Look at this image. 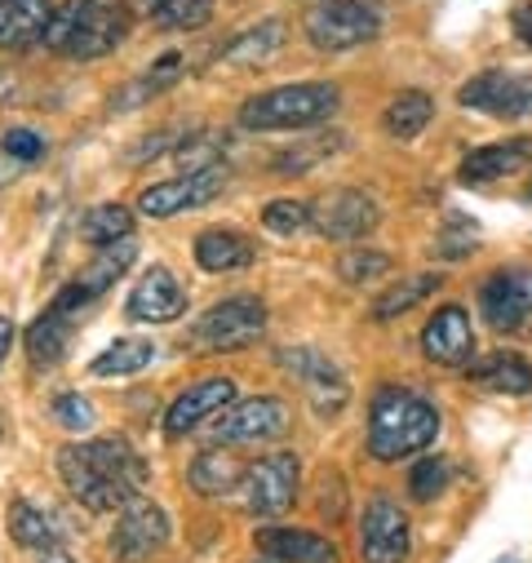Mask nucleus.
<instances>
[{"label": "nucleus", "mask_w": 532, "mask_h": 563, "mask_svg": "<svg viewBox=\"0 0 532 563\" xmlns=\"http://www.w3.org/2000/svg\"><path fill=\"white\" fill-rule=\"evenodd\" d=\"M58 475L89 515H107V510H124L138 497L147 479V462L133 453L129 440H89V444H67L58 453Z\"/></svg>", "instance_id": "1"}, {"label": "nucleus", "mask_w": 532, "mask_h": 563, "mask_svg": "<svg viewBox=\"0 0 532 563\" xmlns=\"http://www.w3.org/2000/svg\"><path fill=\"white\" fill-rule=\"evenodd\" d=\"M440 435V408L404 386H381L368 408V453L377 462H404Z\"/></svg>", "instance_id": "2"}, {"label": "nucleus", "mask_w": 532, "mask_h": 563, "mask_svg": "<svg viewBox=\"0 0 532 563\" xmlns=\"http://www.w3.org/2000/svg\"><path fill=\"white\" fill-rule=\"evenodd\" d=\"M133 32V10L124 0H63L45 27V45L63 58L89 63L115 54Z\"/></svg>", "instance_id": "3"}, {"label": "nucleus", "mask_w": 532, "mask_h": 563, "mask_svg": "<svg viewBox=\"0 0 532 563\" xmlns=\"http://www.w3.org/2000/svg\"><path fill=\"white\" fill-rule=\"evenodd\" d=\"M342 107V89L329 80H302L253 93L240 107V124L253 133H280V129H315Z\"/></svg>", "instance_id": "4"}, {"label": "nucleus", "mask_w": 532, "mask_h": 563, "mask_svg": "<svg viewBox=\"0 0 532 563\" xmlns=\"http://www.w3.org/2000/svg\"><path fill=\"white\" fill-rule=\"evenodd\" d=\"M298 484H302V462L293 453H271L244 466L235 484V501L257 519H280L285 510H293Z\"/></svg>", "instance_id": "5"}, {"label": "nucleus", "mask_w": 532, "mask_h": 563, "mask_svg": "<svg viewBox=\"0 0 532 563\" xmlns=\"http://www.w3.org/2000/svg\"><path fill=\"white\" fill-rule=\"evenodd\" d=\"M377 32H381V14L368 5V0H320V5L307 14V41L320 54L359 49V45L377 41Z\"/></svg>", "instance_id": "6"}, {"label": "nucleus", "mask_w": 532, "mask_h": 563, "mask_svg": "<svg viewBox=\"0 0 532 563\" xmlns=\"http://www.w3.org/2000/svg\"><path fill=\"white\" fill-rule=\"evenodd\" d=\"M262 333H266V302L253 294H235L196 320L191 342L200 351H240V346H253Z\"/></svg>", "instance_id": "7"}, {"label": "nucleus", "mask_w": 532, "mask_h": 563, "mask_svg": "<svg viewBox=\"0 0 532 563\" xmlns=\"http://www.w3.org/2000/svg\"><path fill=\"white\" fill-rule=\"evenodd\" d=\"M276 360H280V368L307 390V399H311V408H315L320 417H337V412L351 404V382H346V373H342L329 355H320V351H311V346H285Z\"/></svg>", "instance_id": "8"}, {"label": "nucleus", "mask_w": 532, "mask_h": 563, "mask_svg": "<svg viewBox=\"0 0 532 563\" xmlns=\"http://www.w3.org/2000/svg\"><path fill=\"white\" fill-rule=\"evenodd\" d=\"M289 431H293V408L276 395H257L222 408L213 427L218 444H262V440H280Z\"/></svg>", "instance_id": "9"}, {"label": "nucleus", "mask_w": 532, "mask_h": 563, "mask_svg": "<svg viewBox=\"0 0 532 563\" xmlns=\"http://www.w3.org/2000/svg\"><path fill=\"white\" fill-rule=\"evenodd\" d=\"M413 550V523L390 497H368L359 515V559L364 563H404Z\"/></svg>", "instance_id": "10"}, {"label": "nucleus", "mask_w": 532, "mask_h": 563, "mask_svg": "<svg viewBox=\"0 0 532 563\" xmlns=\"http://www.w3.org/2000/svg\"><path fill=\"white\" fill-rule=\"evenodd\" d=\"M381 222V209L373 196L355 191V187H329L311 200V227L324 235V240H337V244H355L364 240L373 227Z\"/></svg>", "instance_id": "11"}, {"label": "nucleus", "mask_w": 532, "mask_h": 563, "mask_svg": "<svg viewBox=\"0 0 532 563\" xmlns=\"http://www.w3.org/2000/svg\"><path fill=\"white\" fill-rule=\"evenodd\" d=\"M479 316L492 333H514L532 320V266H501L479 285Z\"/></svg>", "instance_id": "12"}, {"label": "nucleus", "mask_w": 532, "mask_h": 563, "mask_svg": "<svg viewBox=\"0 0 532 563\" xmlns=\"http://www.w3.org/2000/svg\"><path fill=\"white\" fill-rule=\"evenodd\" d=\"M457 102L466 111H484V115H501V120H528L532 115V76L488 67L457 89Z\"/></svg>", "instance_id": "13"}, {"label": "nucleus", "mask_w": 532, "mask_h": 563, "mask_svg": "<svg viewBox=\"0 0 532 563\" xmlns=\"http://www.w3.org/2000/svg\"><path fill=\"white\" fill-rule=\"evenodd\" d=\"M165 541H169V515L147 497H133L120 510L107 545H111L115 563H147Z\"/></svg>", "instance_id": "14"}, {"label": "nucleus", "mask_w": 532, "mask_h": 563, "mask_svg": "<svg viewBox=\"0 0 532 563\" xmlns=\"http://www.w3.org/2000/svg\"><path fill=\"white\" fill-rule=\"evenodd\" d=\"M222 187H226V169L222 165L191 169V174H178V178H165V183L147 187L138 196V213H147V218H178V213L200 209L213 196H222Z\"/></svg>", "instance_id": "15"}, {"label": "nucleus", "mask_w": 532, "mask_h": 563, "mask_svg": "<svg viewBox=\"0 0 532 563\" xmlns=\"http://www.w3.org/2000/svg\"><path fill=\"white\" fill-rule=\"evenodd\" d=\"M124 316L138 324H174L187 316V289L178 285V275L169 266H152L138 285H133Z\"/></svg>", "instance_id": "16"}, {"label": "nucleus", "mask_w": 532, "mask_h": 563, "mask_svg": "<svg viewBox=\"0 0 532 563\" xmlns=\"http://www.w3.org/2000/svg\"><path fill=\"white\" fill-rule=\"evenodd\" d=\"M138 262V244H133V235L129 240H115V244H102L98 253H93V262L71 279V285H63V294L58 298H67L71 307H89V302H98L107 289H115L120 279H124V271Z\"/></svg>", "instance_id": "17"}, {"label": "nucleus", "mask_w": 532, "mask_h": 563, "mask_svg": "<svg viewBox=\"0 0 532 563\" xmlns=\"http://www.w3.org/2000/svg\"><path fill=\"white\" fill-rule=\"evenodd\" d=\"M235 404V382L231 377H204L187 390H178V399L169 404L165 412V431L178 440V435H191L196 427H204L209 417H218L222 408Z\"/></svg>", "instance_id": "18"}, {"label": "nucleus", "mask_w": 532, "mask_h": 563, "mask_svg": "<svg viewBox=\"0 0 532 563\" xmlns=\"http://www.w3.org/2000/svg\"><path fill=\"white\" fill-rule=\"evenodd\" d=\"M422 351H426V360L440 364V368H466L470 355H475V329H470L466 311L453 307V302L440 307V311L426 320V329H422Z\"/></svg>", "instance_id": "19"}, {"label": "nucleus", "mask_w": 532, "mask_h": 563, "mask_svg": "<svg viewBox=\"0 0 532 563\" xmlns=\"http://www.w3.org/2000/svg\"><path fill=\"white\" fill-rule=\"evenodd\" d=\"M76 329H80V307H71L67 298H54V302L32 320V329L23 333L32 364H58V360L67 355Z\"/></svg>", "instance_id": "20"}, {"label": "nucleus", "mask_w": 532, "mask_h": 563, "mask_svg": "<svg viewBox=\"0 0 532 563\" xmlns=\"http://www.w3.org/2000/svg\"><path fill=\"white\" fill-rule=\"evenodd\" d=\"M532 165V137H506V143H488L479 152H470L462 165H457V178L466 187H479V183H497V178H510L519 169Z\"/></svg>", "instance_id": "21"}, {"label": "nucleus", "mask_w": 532, "mask_h": 563, "mask_svg": "<svg viewBox=\"0 0 532 563\" xmlns=\"http://www.w3.org/2000/svg\"><path fill=\"white\" fill-rule=\"evenodd\" d=\"M466 382L488 395H532V364L514 351H488L479 364H466Z\"/></svg>", "instance_id": "22"}, {"label": "nucleus", "mask_w": 532, "mask_h": 563, "mask_svg": "<svg viewBox=\"0 0 532 563\" xmlns=\"http://www.w3.org/2000/svg\"><path fill=\"white\" fill-rule=\"evenodd\" d=\"M253 541L266 559H280V563H337L342 559L329 537L302 532V528H262Z\"/></svg>", "instance_id": "23"}, {"label": "nucleus", "mask_w": 532, "mask_h": 563, "mask_svg": "<svg viewBox=\"0 0 532 563\" xmlns=\"http://www.w3.org/2000/svg\"><path fill=\"white\" fill-rule=\"evenodd\" d=\"M54 19L49 0H0V49L19 54L45 41V27Z\"/></svg>", "instance_id": "24"}, {"label": "nucleus", "mask_w": 532, "mask_h": 563, "mask_svg": "<svg viewBox=\"0 0 532 563\" xmlns=\"http://www.w3.org/2000/svg\"><path fill=\"white\" fill-rule=\"evenodd\" d=\"M200 271H213V275H226V271H244L257 249L244 231H231V227H213V231H200L196 244H191Z\"/></svg>", "instance_id": "25"}, {"label": "nucleus", "mask_w": 532, "mask_h": 563, "mask_svg": "<svg viewBox=\"0 0 532 563\" xmlns=\"http://www.w3.org/2000/svg\"><path fill=\"white\" fill-rule=\"evenodd\" d=\"M285 19H262V23H253L248 32H240L226 49H222V63H231V67H244V71H253V67H266L280 49H285Z\"/></svg>", "instance_id": "26"}, {"label": "nucleus", "mask_w": 532, "mask_h": 563, "mask_svg": "<svg viewBox=\"0 0 532 563\" xmlns=\"http://www.w3.org/2000/svg\"><path fill=\"white\" fill-rule=\"evenodd\" d=\"M5 523H10V537H14V545H23V550H58L63 545V532H58V519H49L41 506H32V501H10V515H5Z\"/></svg>", "instance_id": "27"}, {"label": "nucleus", "mask_w": 532, "mask_h": 563, "mask_svg": "<svg viewBox=\"0 0 532 563\" xmlns=\"http://www.w3.org/2000/svg\"><path fill=\"white\" fill-rule=\"evenodd\" d=\"M240 475H244V466H240L226 449H204V453H196V462L187 466L191 488H196V493H204V497H226V493L235 497Z\"/></svg>", "instance_id": "28"}, {"label": "nucleus", "mask_w": 532, "mask_h": 563, "mask_svg": "<svg viewBox=\"0 0 532 563\" xmlns=\"http://www.w3.org/2000/svg\"><path fill=\"white\" fill-rule=\"evenodd\" d=\"M435 120V98L422 93V89H404V93H395L381 124L390 137H399V143H413V137Z\"/></svg>", "instance_id": "29"}, {"label": "nucleus", "mask_w": 532, "mask_h": 563, "mask_svg": "<svg viewBox=\"0 0 532 563\" xmlns=\"http://www.w3.org/2000/svg\"><path fill=\"white\" fill-rule=\"evenodd\" d=\"M178 76H182V54L174 49V54H165L160 63H152V67H147L138 80H133V85H124V89L111 98V107H115V111H133V107H143V102H152L156 93H165Z\"/></svg>", "instance_id": "30"}, {"label": "nucleus", "mask_w": 532, "mask_h": 563, "mask_svg": "<svg viewBox=\"0 0 532 563\" xmlns=\"http://www.w3.org/2000/svg\"><path fill=\"white\" fill-rule=\"evenodd\" d=\"M440 285H444L440 271H422V275L404 279V285H386V289L377 294V302H373V320H395V316L413 311V307H418V302H426Z\"/></svg>", "instance_id": "31"}, {"label": "nucleus", "mask_w": 532, "mask_h": 563, "mask_svg": "<svg viewBox=\"0 0 532 563\" xmlns=\"http://www.w3.org/2000/svg\"><path fill=\"white\" fill-rule=\"evenodd\" d=\"M152 360H156V342H147V338H120V342H111L89 364V373L93 377H133V373H143Z\"/></svg>", "instance_id": "32"}, {"label": "nucleus", "mask_w": 532, "mask_h": 563, "mask_svg": "<svg viewBox=\"0 0 532 563\" xmlns=\"http://www.w3.org/2000/svg\"><path fill=\"white\" fill-rule=\"evenodd\" d=\"M80 235L89 244H98V249L102 244H115V240H129L133 235V209H124V205H98V209L85 213Z\"/></svg>", "instance_id": "33"}, {"label": "nucleus", "mask_w": 532, "mask_h": 563, "mask_svg": "<svg viewBox=\"0 0 532 563\" xmlns=\"http://www.w3.org/2000/svg\"><path fill=\"white\" fill-rule=\"evenodd\" d=\"M475 244H479V227L466 218V213H444V222H440V235H435V257H444V262H466L470 253H475Z\"/></svg>", "instance_id": "34"}, {"label": "nucleus", "mask_w": 532, "mask_h": 563, "mask_svg": "<svg viewBox=\"0 0 532 563\" xmlns=\"http://www.w3.org/2000/svg\"><path fill=\"white\" fill-rule=\"evenodd\" d=\"M390 253H381V249H346L342 257H337V275L346 279V285H373V279H381V275H390Z\"/></svg>", "instance_id": "35"}, {"label": "nucleus", "mask_w": 532, "mask_h": 563, "mask_svg": "<svg viewBox=\"0 0 532 563\" xmlns=\"http://www.w3.org/2000/svg\"><path fill=\"white\" fill-rule=\"evenodd\" d=\"M448 479H453L448 457H422L409 471V493H413V501H435V497H444Z\"/></svg>", "instance_id": "36"}, {"label": "nucleus", "mask_w": 532, "mask_h": 563, "mask_svg": "<svg viewBox=\"0 0 532 563\" xmlns=\"http://www.w3.org/2000/svg\"><path fill=\"white\" fill-rule=\"evenodd\" d=\"M342 143H346L342 133H320V137H311L307 147H298V152L280 156V161H276V169H280V174H307V169H315L324 156L342 152Z\"/></svg>", "instance_id": "37"}, {"label": "nucleus", "mask_w": 532, "mask_h": 563, "mask_svg": "<svg viewBox=\"0 0 532 563\" xmlns=\"http://www.w3.org/2000/svg\"><path fill=\"white\" fill-rule=\"evenodd\" d=\"M262 227L271 235H298L311 227V205H298V200H271L262 205Z\"/></svg>", "instance_id": "38"}, {"label": "nucleus", "mask_w": 532, "mask_h": 563, "mask_svg": "<svg viewBox=\"0 0 532 563\" xmlns=\"http://www.w3.org/2000/svg\"><path fill=\"white\" fill-rule=\"evenodd\" d=\"M213 19V0H169V5L156 14V23L174 27V32H196Z\"/></svg>", "instance_id": "39"}, {"label": "nucleus", "mask_w": 532, "mask_h": 563, "mask_svg": "<svg viewBox=\"0 0 532 563\" xmlns=\"http://www.w3.org/2000/svg\"><path fill=\"white\" fill-rule=\"evenodd\" d=\"M54 417L63 421L67 431H93V421H98L93 404H89L85 395H76V390H67V395L54 399Z\"/></svg>", "instance_id": "40"}, {"label": "nucleus", "mask_w": 532, "mask_h": 563, "mask_svg": "<svg viewBox=\"0 0 532 563\" xmlns=\"http://www.w3.org/2000/svg\"><path fill=\"white\" fill-rule=\"evenodd\" d=\"M5 152L14 161H41L45 156V137L36 129H10L5 133Z\"/></svg>", "instance_id": "41"}, {"label": "nucleus", "mask_w": 532, "mask_h": 563, "mask_svg": "<svg viewBox=\"0 0 532 563\" xmlns=\"http://www.w3.org/2000/svg\"><path fill=\"white\" fill-rule=\"evenodd\" d=\"M218 156H222V152L209 147V137H191V143L178 147V165H187V169H191V165H196V169H213V165H222Z\"/></svg>", "instance_id": "42"}, {"label": "nucleus", "mask_w": 532, "mask_h": 563, "mask_svg": "<svg viewBox=\"0 0 532 563\" xmlns=\"http://www.w3.org/2000/svg\"><path fill=\"white\" fill-rule=\"evenodd\" d=\"M514 32H519V41L532 49V0H523V5L514 10Z\"/></svg>", "instance_id": "43"}, {"label": "nucleus", "mask_w": 532, "mask_h": 563, "mask_svg": "<svg viewBox=\"0 0 532 563\" xmlns=\"http://www.w3.org/2000/svg\"><path fill=\"white\" fill-rule=\"evenodd\" d=\"M14 338H19L14 320H10V316H0V368H5V360H10V351H14Z\"/></svg>", "instance_id": "44"}, {"label": "nucleus", "mask_w": 532, "mask_h": 563, "mask_svg": "<svg viewBox=\"0 0 532 563\" xmlns=\"http://www.w3.org/2000/svg\"><path fill=\"white\" fill-rule=\"evenodd\" d=\"M41 563H76V559H71V554L58 545V550H45V554H41Z\"/></svg>", "instance_id": "45"}, {"label": "nucleus", "mask_w": 532, "mask_h": 563, "mask_svg": "<svg viewBox=\"0 0 532 563\" xmlns=\"http://www.w3.org/2000/svg\"><path fill=\"white\" fill-rule=\"evenodd\" d=\"M165 5H169V0H138V10H143V14H152V19H156Z\"/></svg>", "instance_id": "46"}, {"label": "nucleus", "mask_w": 532, "mask_h": 563, "mask_svg": "<svg viewBox=\"0 0 532 563\" xmlns=\"http://www.w3.org/2000/svg\"><path fill=\"white\" fill-rule=\"evenodd\" d=\"M497 563H523V559H514V554H506V559H497Z\"/></svg>", "instance_id": "47"}, {"label": "nucleus", "mask_w": 532, "mask_h": 563, "mask_svg": "<svg viewBox=\"0 0 532 563\" xmlns=\"http://www.w3.org/2000/svg\"><path fill=\"white\" fill-rule=\"evenodd\" d=\"M257 563H280V559H257Z\"/></svg>", "instance_id": "48"}, {"label": "nucleus", "mask_w": 532, "mask_h": 563, "mask_svg": "<svg viewBox=\"0 0 532 563\" xmlns=\"http://www.w3.org/2000/svg\"><path fill=\"white\" fill-rule=\"evenodd\" d=\"M528 196H532V183H528Z\"/></svg>", "instance_id": "49"}]
</instances>
